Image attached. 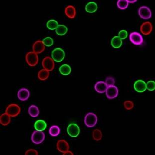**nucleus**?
<instances>
[{
    "label": "nucleus",
    "mask_w": 155,
    "mask_h": 155,
    "mask_svg": "<svg viewBox=\"0 0 155 155\" xmlns=\"http://www.w3.org/2000/svg\"><path fill=\"white\" fill-rule=\"evenodd\" d=\"M25 155H38V152L35 149H29L27 150L25 153Z\"/></svg>",
    "instance_id": "35"
},
{
    "label": "nucleus",
    "mask_w": 155,
    "mask_h": 155,
    "mask_svg": "<svg viewBox=\"0 0 155 155\" xmlns=\"http://www.w3.org/2000/svg\"><path fill=\"white\" fill-rule=\"evenodd\" d=\"M59 71L62 75L68 76L71 72V68L68 64H64L59 67Z\"/></svg>",
    "instance_id": "20"
},
{
    "label": "nucleus",
    "mask_w": 155,
    "mask_h": 155,
    "mask_svg": "<svg viewBox=\"0 0 155 155\" xmlns=\"http://www.w3.org/2000/svg\"><path fill=\"white\" fill-rule=\"evenodd\" d=\"M42 66L44 69L51 71L55 68L54 61L51 57H46L42 59Z\"/></svg>",
    "instance_id": "9"
},
{
    "label": "nucleus",
    "mask_w": 155,
    "mask_h": 155,
    "mask_svg": "<svg viewBox=\"0 0 155 155\" xmlns=\"http://www.w3.org/2000/svg\"><path fill=\"white\" fill-rule=\"evenodd\" d=\"M80 128L78 124L75 123L69 124L67 127V133L68 135L72 138H75L79 135Z\"/></svg>",
    "instance_id": "6"
},
{
    "label": "nucleus",
    "mask_w": 155,
    "mask_h": 155,
    "mask_svg": "<svg viewBox=\"0 0 155 155\" xmlns=\"http://www.w3.org/2000/svg\"><path fill=\"white\" fill-rule=\"evenodd\" d=\"M84 122L88 128H93L97 123V116L93 112H89L85 116Z\"/></svg>",
    "instance_id": "1"
},
{
    "label": "nucleus",
    "mask_w": 155,
    "mask_h": 155,
    "mask_svg": "<svg viewBox=\"0 0 155 155\" xmlns=\"http://www.w3.org/2000/svg\"><path fill=\"white\" fill-rule=\"evenodd\" d=\"M63 155H74V154L73 153L71 152V151H69V150H68V151H66L65 152L63 153Z\"/></svg>",
    "instance_id": "36"
},
{
    "label": "nucleus",
    "mask_w": 155,
    "mask_h": 155,
    "mask_svg": "<svg viewBox=\"0 0 155 155\" xmlns=\"http://www.w3.org/2000/svg\"><path fill=\"white\" fill-rule=\"evenodd\" d=\"M38 54H36L34 51H30L28 52L25 55V61L27 64L29 66H35L37 65L38 62Z\"/></svg>",
    "instance_id": "3"
},
{
    "label": "nucleus",
    "mask_w": 155,
    "mask_h": 155,
    "mask_svg": "<svg viewBox=\"0 0 155 155\" xmlns=\"http://www.w3.org/2000/svg\"><path fill=\"white\" fill-rule=\"evenodd\" d=\"M21 111V107L15 103H12L8 105L6 109V113L11 117H17L20 114Z\"/></svg>",
    "instance_id": "4"
},
{
    "label": "nucleus",
    "mask_w": 155,
    "mask_h": 155,
    "mask_svg": "<svg viewBox=\"0 0 155 155\" xmlns=\"http://www.w3.org/2000/svg\"><path fill=\"white\" fill-rule=\"evenodd\" d=\"M98 6L96 2L93 1L89 2L85 6V11L89 14H93L97 11Z\"/></svg>",
    "instance_id": "17"
},
{
    "label": "nucleus",
    "mask_w": 155,
    "mask_h": 155,
    "mask_svg": "<svg viewBox=\"0 0 155 155\" xmlns=\"http://www.w3.org/2000/svg\"><path fill=\"white\" fill-rule=\"evenodd\" d=\"M128 2L127 0H118L117 2V7L120 10H125L129 6Z\"/></svg>",
    "instance_id": "29"
},
{
    "label": "nucleus",
    "mask_w": 155,
    "mask_h": 155,
    "mask_svg": "<svg viewBox=\"0 0 155 155\" xmlns=\"http://www.w3.org/2000/svg\"><path fill=\"white\" fill-rule=\"evenodd\" d=\"M11 116L7 113H3L0 116V123L2 125L6 126L8 125L11 122Z\"/></svg>",
    "instance_id": "24"
},
{
    "label": "nucleus",
    "mask_w": 155,
    "mask_h": 155,
    "mask_svg": "<svg viewBox=\"0 0 155 155\" xmlns=\"http://www.w3.org/2000/svg\"><path fill=\"white\" fill-rule=\"evenodd\" d=\"M61 133V129L57 125H52L49 129V134L52 137H57Z\"/></svg>",
    "instance_id": "26"
},
{
    "label": "nucleus",
    "mask_w": 155,
    "mask_h": 155,
    "mask_svg": "<svg viewBox=\"0 0 155 155\" xmlns=\"http://www.w3.org/2000/svg\"><path fill=\"white\" fill-rule=\"evenodd\" d=\"M57 148L59 152L62 153L63 154L66 151L69 150V144L65 140H59L57 143Z\"/></svg>",
    "instance_id": "12"
},
{
    "label": "nucleus",
    "mask_w": 155,
    "mask_h": 155,
    "mask_svg": "<svg viewBox=\"0 0 155 155\" xmlns=\"http://www.w3.org/2000/svg\"><path fill=\"white\" fill-rule=\"evenodd\" d=\"M55 31L57 35L58 36H64L68 33V29L66 25L59 24Z\"/></svg>",
    "instance_id": "23"
},
{
    "label": "nucleus",
    "mask_w": 155,
    "mask_h": 155,
    "mask_svg": "<svg viewBox=\"0 0 155 155\" xmlns=\"http://www.w3.org/2000/svg\"><path fill=\"white\" fill-rule=\"evenodd\" d=\"M45 45L41 40H38L33 45V51L37 54H41L45 50Z\"/></svg>",
    "instance_id": "15"
},
{
    "label": "nucleus",
    "mask_w": 155,
    "mask_h": 155,
    "mask_svg": "<svg viewBox=\"0 0 155 155\" xmlns=\"http://www.w3.org/2000/svg\"><path fill=\"white\" fill-rule=\"evenodd\" d=\"M129 40L133 45H141L144 42L142 35L136 31H134L130 34Z\"/></svg>",
    "instance_id": "7"
},
{
    "label": "nucleus",
    "mask_w": 155,
    "mask_h": 155,
    "mask_svg": "<svg viewBox=\"0 0 155 155\" xmlns=\"http://www.w3.org/2000/svg\"><path fill=\"white\" fill-rule=\"evenodd\" d=\"M47 123L42 119L37 120L34 124V128L37 131H44L47 128Z\"/></svg>",
    "instance_id": "19"
},
{
    "label": "nucleus",
    "mask_w": 155,
    "mask_h": 155,
    "mask_svg": "<svg viewBox=\"0 0 155 155\" xmlns=\"http://www.w3.org/2000/svg\"><path fill=\"white\" fill-rule=\"evenodd\" d=\"M122 44V40H121L118 36H114L112 38L111 41V45L113 48L115 49L121 48Z\"/></svg>",
    "instance_id": "21"
},
{
    "label": "nucleus",
    "mask_w": 155,
    "mask_h": 155,
    "mask_svg": "<svg viewBox=\"0 0 155 155\" xmlns=\"http://www.w3.org/2000/svg\"><path fill=\"white\" fill-rule=\"evenodd\" d=\"M49 76V71L45 69H41L38 74V78L41 81H45Z\"/></svg>",
    "instance_id": "25"
},
{
    "label": "nucleus",
    "mask_w": 155,
    "mask_h": 155,
    "mask_svg": "<svg viewBox=\"0 0 155 155\" xmlns=\"http://www.w3.org/2000/svg\"><path fill=\"white\" fill-rule=\"evenodd\" d=\"M28 114L33 118L38 117L40 115V110L38 107L35 105H31L28 109Z\"/></svg>",
    "instance_id": "22"
},
{
    "label": "nucleus",
    "mask_w": 155,
    "mask_h": 155,
    "mask_svg": "<svg viewBox=\"0 0 155 155\" xmlns=\"http://www.w3.org/2000/svg\"><path fill=\"white\" fill-rule=\"evenodd\" d=\"M153 31V25L150 21H146L143 23L140 27V31L144 35H149Z\"/></svg>",
    "instance_id": "13"
},
{
    "label": "nucleus",
    "mask_w": 155,
    "mask_h": 155,
    "mask_svg": "<svg viewBox=\"0 0 155 155\" xmlns=\"http://www.w3.org/2000/svg\"><path fill=\"white\" fill-rule=\"evenodd\" d=\"M65 57V51L61 48H56L51 52V58L55 62H61L64 61Z\"/></svg>",
    "instance_id": "2"
},
{
    "label": "nucleus",
    "mask_w": 155,
    "mask_h": 155,
    "mask_svg": "<svg viewBox=\"0 0 155 155\" xmlns=\"http://www.w3.org/2000/svg\"><path fill=\"white\" fill-rule=\"evenodd\" d=\"M59 25V24L57 20H54V19H51L48 20L46 23V27L48 30L51 31H54L56 30L58 25Z\"/></svg>",
    "instance_id": "27"
},
{
    "label": "nucleus",
    "mask_w": 155,
    "mask_h": 155,
    "mask_svg": "<svg viewBox=\"0 0 155 155\" xmlns=\"http://www.w3.org/2000/svg\"><path fill=\"white\" fill-rule=\"evenodd\" d=\"M129 3H134L137 1V0H127Z\"/></svg>",
    "instance_id": "37"
},
{
    "label": "nucleus",
    "mask_w": 155,
    "mask_h": 155,
    "mask_svg": "<svg viewBox=\"0 0 155 155\" xmlns=\"http://www.w3.org/2000/svg\"><path fill=\"white\" fill-rule=\"evenodd\" d=\"M147 89L150 91H153L155 90V81H150L146 83Z\"/></svg>",
    "instance_id": "32"
},
{
    "label": "nucleus",
    "mask_w": 155,
    "mask_h": 155,
    "mask_svg": "<svg viewBox=\"0 0 155 155\" xmlns=\"http://www.w3.org/2000/svg\"><path fill=\"white\" fill-rule=\"evenodd\" d=\"M105 83L107 85V86H112V85H114L115 83V80L114 78L111 76H108L105 79Z\"/></svg>",
    "instance_id": "34"
},
{
    "label": "nucleus",
    "mask_w": 155,
    "mask_h": 155,
    "mask_svg": "<svg viewBox=\"0 0 155 155\" xmlns=\"http://www.w3.org/2000/svg\"><path fill=\"white\" fill-rule=\"evenodd\" d=\"M128 35V31L125 30H122L118 33V36L121 40H125Z\"/></svg>",
    "instance_id": "33"
},
{
    "label": "nucleus",
    "mask_w": 155,
    "mask_h": 155,
    "mask_svg": "<svg viewBox=\"0 0 155 155\" xmlns=\"http://www.w3.org/2000/svg\"><path fill=\"white\" fill-rule=\"evenodd\" d=\"M125 108L127 110H132L134 107V103L131 100H126L123 103Z\"/></svg>",
    "instance_id": "31"
},
{
    "label": "nucleus",
    "mask_w": 155,
    "mask_h": 155,
    "mask_svg": "<svg viewBox=\"0 0 155 155\" xmlns=\"http://www.w3.org/2000/svg\"><path fill=\"white\" fill-rule=\"evenodd\" d=\"M65 16L69 19H74L76 17V10L74 6L68 5L66 6L64 10Z\"/></svg>",
    "instance_id": "16"
},
{
    "label": "nucleus",
    "mask_w": 155,
    "mask_h": 155,
    "mask_svg": "<svg viewBox=\"0 0 155 155\" xmlns=\"http://www.w3.org/2000/svg\"><path fill=\"white\" fill-rule=\"evenodd\" d=\"M108 86L105 82L99 81L95 83L94 85V89L97 93H103L106 92Z\"/></svg>",
    "instance_id": "18"
},
{
    "label": "nucleus",
    "mask_w": 155,
    "mask_h": 155,
    "mask_svg": "<svg viewBox=\"0 0 155 155\" xmlns=\"http://www.w3.org/2000/svg\"><path fill=\"white\" fill-rule=\"evenodd\" d=\"M45 139V134L43 131H34L31 134V142L35 145H39L42 143Z\"/></svg>",
    "instance_id": "5"
},
{
    "label": "nucleus",
    "mask_w": 155,
    "mask_h": 155,
    "mask_svg": "<svg viewBox=\"0 0 155 155\" xmlns=\"http://www.w3.org/2000/svg\"><path fill=\"white\" fill-rule=\"evenodd\" d=\"M42 42L45 47H51L54 44V41L53 38L51 37H47L43 38L42 40Z\"/></svg>",
    "instance_id": "30"
},
{
    "label": "nucleus",
    "mask_w": 155,
    "mask_h": 155,
    "mask_svg": "<svg viewBox=\"0 0 155 155\" xmlns=\"http://www.w3.org/2000/svg\"><path fill=\"white\" fill-rule=\"evenodd\" d=\"M17 96L18 99L21 101H26L30 97V91L26 88H21L18 92Z\"/></svg>",
    "instance_id": "14"
},
{
    "label": "nucleus",
    "mask_w": 155,
    "mask_h": 155,
    "mask_svg": "<svg viewBox=\"0 0 155 155\" xmlns=\"http://www.w3.org/2000/svg\"><path fill=\"white\" fill-rule=\"evenodd\" d=\"M92 138L96 141H99L102 138V133L98 129H96L92 132Z\"/></svg>",
    "instance_id": "28"
},
{
    "label": "nucleus",
    "mask_w": 155,
    "mask_h": 155,
    "mask_svg": "<svg viewBox=\"0 0 155 155\" xmlns=\"http://www.w3.org/2000/svg\"><path fill=\"white\" fill-rule=\"evenodd\" d=\"M134 88L136 91L139 93H143L147 89L146 83L143 80L139 79L135 82L134 84Z\"/></svg>",
    "instance_id": "11"
},
{
    "label": "nucleus",
    "mask_w": 155,
    "mask_h": 155,
    "mask_svg": "<svg viewBox=\"0 0 155 155\" xmlns=\"http://www.w3.org/2000/svg\"><path fill=\"white\" fill-rule=\"evenodd\" d=\"M106 96L109 99H113L117 97L119 94L118 88L115 85L108 86L106 92Z\"/></svg>",
    "instance_id": "10"
},
{
    "label": "nucleus",
    "mask_w": 155,
    "mask_h": 155,
    "mask_svg": "<svg viewBox=\"0 0 155 155\" xmlns=\"http://www.w3.org/2000/svg\"><path fill=\"white\" fill-rule=\"evenodd\" d=\"M139 16L144 20H149L151 18L152 13L151 9L147 6H142L138 10Z\"/></svg>",
    "instance_id": "8"
}]
</instances>
